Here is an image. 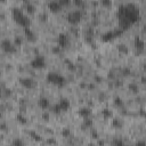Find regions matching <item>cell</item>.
Segmentation results:
<instances>
[{"mask_svg":"<svg viewBox=\"0 0 146 146\" xmlns=\"http://www.w3.org/2000/svg\"><path fill=\"white\" fill-rule=\"evenodd\" d=\"M116 17L119 22V27L122 29L123 31H127L135 23L139 21V17H140L139 8L133 3L123 5L117 9Z\"/></svg>","mask_w":146,"mask_h":146,"instance_id":"obj_1","label":"cell"},{"mask_svg":"<svg viewBox=\"0 0 146 146\" xmlns=\"http://www.w3.org/2000/svg\"><path fill=\"white\" fill-rule=\"evenodd\" d=\"M11 16H13V19L15 21V23L18 24L19 26H22L23 29L24 27H30L31 19L23 13L22 9H19V8H13L11 9Z\"/></svg>","mask_w":146,"mask_h":146,"instance_id":"obj_2","label":"cell"},{"mask_svg":"<svg viewBox=\"0 0 146 146\" xmlns=\"http://www.w3.org/2000/svg\"><path fill=\"white\" fill-rule=\"evenodd\" d=\"M46 80H47L48 83H50L52 86H56V87H59V88L64 87L65 83H66L65 78L62 74L57 73V72H49L46 76Z\"/></svg>","mask_w":146,"mask_h":146,"instance_id":"obj_3","label":"cell"},{"mask_svg":"<svg viewBox=\"0 0 146 146\" xmlns=\"http://www.w3.org/2000/svg\"><path fill=\"white\" fill-rule=\"evenodd\" d=\"M123 32H124V31H123L122 29H120V27H117V29H115V30H113V31H107L106 33L103 34L102 40H103L104 42H111V41H113L114 39L119 38Z\"/></svg>","mask_w":146,"mask_h":146,"instance_id":"obj_4","label":"cell"},{"mask_svg":"<svg viewBox=\"0 0 146 146\" xmlns=\"http://www.w3.org/2000/svg\"><path fill=\"white\" fill-rule=\"evenodd\" d=\"M82 19V11L81 10H72L67 14V22L71 25H76Z\"/></svg>","mask_w":146,"mask_h":146,"instance_id":"obj_5","label":"cell"},{"mask_svg":"<svg viewBox=\"0 0 146 146\" xmlns=\"http://www.w3.org/2000/svg\"><path fill=\"white\" fill-rule=\"evenodd\" d=\"M16 47H17V46H16L14 42H11L9 39H3V40L1 41V49H2V51L6 52V54H9V55L15 54L16 50H17Z\"/></svg>","mask_w":146,"mask_h":146,"instance_id":"obj_6","label":"cell"},{"mask_svg":"<svg viewBox=\"0 0 146 146\" xmlns=\"http://www.w3.org/2000/svg\"><path fill=\"white\" fill-rule=\"evenodd\" d=\"M30 65L32 68L34 70H42L44 66H46V58L44 56L42 55H36L31 62H30Z\"/></svg>","mask_w":146,"mask_h":146,"instance_id":"obj_7","label":"cell"},{"mask_svg":"<svg viewBox=\"0 0 146 146\" xmlns=\"http://www.w3.org/2000/svg\"><path fill=\"white\" fill-rule=\"evenodd\" d=\"M70 36L67 33H59L58 36H57V43H58V47L62 48V49H65L70 46Z\"/></svg>","mask_w":146,"mask_h":146,"instance_id":"obj_8","label":"cell"},{"mask_svg":"<svg viewBox=\"0 0 146 146\" xmlns=\"http://www.w3.org/2000/svg\"><path fill=\"white\" fill-rule=\"evenodd\" d=\"M62 5L59 3V1L58 0H51V1H49L48 2V9L51 11V13H54V14H57V13H59L60 10H62Z\"/></svg>","mask_w":146,"mask_h":146,"instance_id":"obj_9","label":"cell"},{"mask_svg":"<svg viewBox=\"0 0 146 146\" xmlns=\"http://www.w3.org/2000/svg\"><path fill=\"white\" fill-rule=\"evenodd\" d=\"M19 83L25 89H32L35 86V82L31 78H22V79H19Z\"/></svg>","mask_w":146,"mask_h":146,"instance_id":"obj_10","label":"cell"},{"mask_svg":"<svg viewBox=\"0 0 146 146\" xmlns=\"http://www.w3.org/2000/svg\"><path fill=\"white\" fill-rule=\"evenodd\" d=\"M133 46H135V49L137 50V52H141V51H144V46H145V43H144V40L140 38V36H136L135 39H133Z\"/></svg>","mask_w":146,"mask_h":146,"instance_id":"obj_11","label":"cell"},{"mask_svg":"<svg viewBox=\"0 0 146 146\" xmlns=\"http://www.w3.org/2000/svg\"><path fill=\"white\" fill-rule=\"evenodd\" d=\"M24 34H25V36H26V39H27V41L33 42V41H35V39H36V36H35L34 32H33L30 27H24Z\"/></svg>","mask_w":146,"mask_h":146,"instance_id":"obj_12","label":"cell"},{"mask_svg":"<svg viewBox=\"0 0 146 146\" xmlns=\"http://www.w3.org/2000/svg\"><path fill=\"white\" fill-rule=\"evenodd\" d=\"M38 105L40 108L42 110H47L49 106H50V103H49V99L47 97H40L39 100H38Z\"/></svg>","mask_w":146,"mask_h":146,"instance_id":"obj_13","label":"cell"},{"mask_svg":"<svg viewBox=\"0 0 146 146\" xmlns=\"http://www.w3.org/2000/svg\"><path fill=\"white\" fill-rule=\"evenodd\" d=\"M79 115L82 117V119H86V117H90L91 116V110L89 107H81L79 110Z\"/></svg>","mask_w":146,"mask_h":146,"instance_id":"obj_14","label":"cell"},{"mask_svg":"<svg viewBox=\"0 0 146 146\" xmlns=\"http://www.w3.org/2000/svg\"><path fill=\"white\" fill-rule=\"evenodd\" d=\"M59 106H60V108H62V111L63 112H66V111H68V108H70V106H71V104H70V100L67 99V98H62L60 100H59Z\"/></svg>","mask_w":146,"mask_h":146,"instance_id":"obj_15","label":"cell"},{"mask_svg":"<svg viewBox=\"0 0 146 146\" xmlns=\"http://www.w3.org/2000/svg\"><path fill=\"white\" fill-rule=\"evenodd\" d=\"M81 127H82L83 129H88V128H91V127H92V120H91L90 117H86V119H83Z\"/></svg>","mask_w":146,"mask_h":146,"instance_id":"obj_16","label":"cell"},{"mask_svg":"<svg viewBox=\"0 0 146 146\" xmlns=\"http://www.w3.org/2000/svg\"><path fill=\"white\" fill-rule=\"evenodd\" d=\"M102 116L107 120V119H111V117L113 116V113H112V111H110L108 108H104V110L102 111Z\"/></svg>","mask_w":146,"mask_h":146,"instance_id":"obj_17","label":"cell"},{"mask_svg":"<svg viewBox=\"0 0 146 146\" xmlns=\"http://www.w3.org/2000/svg\"><path fill=\"white\" fill-rule=\"evenodd\" d=\"M51 112H52L54 114H56V115H59L60 113H63V111H62L59 104H55V105L51 107Z\"/></svg>","mask_w":146,"mask_h":146,"instance_id":"obj_18","label":"cell"},{"mask_svg":"<svg viewBox=\"0 0 146 146\" xmlns=\"http://www.w3.org/2000/svg\"><path fill=\"white\" fill-rule=\"evenodd\" d=\"M24 8H25V10H26L29 14H33V13H34V6H33L32 3H30L29 1H27V2H25Z\"/></svg>","mask_w":146,"mask_h":146,"instance_id":"obj_19","label":"cell"},{"mask_svg":"<svg viewBox=\"0 0 146 146\" xmlns=\"http://www.w3.org/2000/svg\"><path fill=\"white\" fill-rule=\"evenodd\" d=\"M112 125H113L115 129H121V128H122V122H121L119 119H113Z\"/></svg>","mask_w":146,"mask_h":146,"instance_id":"obj_20","label":"cell"},{"mask_svg":"<svg viewBox=\"0 0 146 146\" xmlns=\"http://www.w3.org/2000/svg\"><path fill=\"white\" fill-rule=\"evenodd\" d=\"M16 120H17V122L21 123V124H26V123H27V120H26L22 114H17V115H16Z\"/></svg>","mask_w":146,"mask_h":146,"instance_id":"obj_21","label":"cell"},{"mask_svg":"<svg viewBox=\"0 0 146 146\" xmlns=\"http://www.w3.org/2000/svg\"><path fill=\"white\" fill-rule=\"evenodd\" d=\"M30 136H31V138H32L33 140H35V141H41V140H42V138L40 137V135H38V133L34 132V131H30Z\"/></svg>","mask_w":146,"mask_h":146,"instance_id":"obj_22","label":"cell"},{"mask_svg":"<svg viewBox=\"0 0 146 146\" xmlns=\"http://www.w3.org/2000/svg\"><path fill=\"white\" fill-rule=\"evenodd\" d=\"M128 88H129V90L131 92H138V90H139V88H138V86L136 83H129Z\"/></svg>","mask_w":146,"mask_h":146,"instance_id":"obj_23","label":"cell"},{"mask_svg":"<svg viewBox=\"0 0 146 146\" xmlns=\"http://www.w3.org/2000/svg\"><path fill=\"white\" fill-rule=\"evenodd\" d=\"M11 145H13V146H23V145H24V141H23L21 138H15V139L11 141Z\"/></svg>","mask_w":146,"mask_h":146,"instance_id":"obj_24","label":"cell"},{"mask_svg":"<svg viewBox=\"0 0 146 146\" xmlns=\"http://www.w3.org/2000/svg\"><path fill=\"white\" fill-rule=\"evenodd\" d=\"M62 136L65 137V138H68V137L71 136V130H70L68 128H64V129L62 130Z\"/></svg>","mask_w":146,"mask_h":146,"instance_id":"obj_25","label":"cell"},{"mask_svg":"<svg viewBox=\"0 0 146 146\" xmlns=\"http://www.w3.org/2000/svg\"><path fill=\"white\" fill-rule=\"evenodd\" d=\"M73 3L78 7V8H83L84 7V1L83 0H72Z\"/></svg>","mask_w":146,"mask_h":146,"instance_id":"obj_26","label":"cell"},{"mask_svg":"<svg viewBox=\"0 0 146 146\" xmlns=\"http://www.w3.org/2000/svg\"><path fill=\"white\" fill-rule=\"evenodd\" d=\"M114 104H115V106L122 107V106H123V100H122L120 97H115V99H114Z\"/></svg>","mask_w":146,"mask_h":146,"instance_id":"obj_27","label":"cell"},{"mask_svg":"<svg viewBox=\"0 0 146 146\" xmlns=\"http://www.w3.org/2000/svg\"><path fill=\"white\" fill-rule=\"evenodd\" d=\"M100 3H102V6L110 8L112 6V0H100Z\"/></svg>","mask_w":146,"mask_h":146,"instance_id":"obj_28","label":"cell"},{"mask_svg":"<svg viewBox=\"0 0 146 146\" xmlns=\"http://www.w3.org/2000/svg\"><path fill=\"white\" fill-rule=\"evenodd\" d=\"M59 1V3L62 5V7H68L73 1L72 0H58Z\"/></svg>","mask_w":146,"mask_h":146,"instance_id":"obj_29","label":"cell"},{"mask_svg":"<svg viewBox=\"0 0 146 146\" xmlns=\"http://www.w3.org/2000/svg\"><path fill=\"white\" fill-rule=\"evenodd\" d=\"M117 50H119L120 52H123V54H127V52H128V48H127L124 44H119V46H117Z\"/></svg>","mask_w":146,"mask_h":146,"instance_id":"obj_30","label":"cell"},{"mask_svg":"<svg viewBox=\"0 0 146 146\" xmlns=\"http://www.w3.org/2000/svg\"><path fill=\"white\" fill-rule=\"evenodd\" d=\"M112 144H113V145H117V146H119V145H123V144H124V141H123L121 138H115V139H113V140H112Z\"/></svg>","mask_w":146,"mask_h":146,"instance_id":"obj_31","label":"cell"},{"mask_svg":"<svg viewBox=\"0 0 146 146\" xmlns=\"http://www.w3.org/2000/svg\"><path fill=\"white\" fill-rule=\"evenodd\" d=\"M21 43H22V41H21V39H16V40H15V44H16V46H19Z\"/></svg>","mask_w":146,"mask_h":146,"instance_id":"obj_32","label":"cell"},{"mask_svg":"<svg viewBox=\"0 0 146 146\" xmlns=\"http://www.w3.org/2000/svg\"><path fill=\"white\" fill-rule=\"evenodd\" d=\"M91 133H92V136H94V138H97V132H96L95 130H92V131H91Z\"/></svg>","mask_w":146,"mask_h":146,"instance_id":"obj_33","label":"cell"},{"mask_svg":"<svg viewBox=\"0 0 146 146\" xmlns=\"http://www.w3.org/2000/svg\"><path fill=\"white\" fill-rule=\"evenodd\" d=\"M136 144H137V145H145V144H146V141H137Z\"/></svg>","mask_w":146,"mask_h":146,"instance_id":"obj_34","label":"cell"},{"mask_svg":"<svg viewBox=\"0 0 146 146\" xmlns=\"http://www.w3.org/2000/svg\"><path fill=\"white\" fill-rule=\"evenodd\" d=\"M1 129H2V130H5V129H6V125H5V123H2V124H1Z\"/></svg>","mask_w":146,"mask_h":146,"instance_id":"obj_35","label":"cell"},{"mask_svg":"<svg viewBox=\"0 0 146 146\" xmlns=\"http://www.w3.org/2000/svg\"><path fill=\"white\" fill-rule=\"evenodd\" d=\"M43 117H44V120H48V114H44Z\"/></svg>","mask_w":146,"mask_h":146,"instance_id":"obj_36","label":"cell"},{"mask_svg":"<svg viewBox=\"0 0 146 146\" xmlns=\"http://www.w3.org/2000/svg\"><path fill=\"white\" fill-rule=\"evenodd\" d=\"M144 33H145V34H146V25H145V26H144Z\"/></svg>","mask_w":146,"mask_h":146,"instance_id":"obj_37","label":"cell"},{"mask_svg":"<svg viewBox=\"0 0 146 146\" xmlns=\"http://www.w3.org/2000/svg\"><path fill=\"white\" fill-rule=\"evenodd\" d=\"M24 1H27V0H24Z\"/></svg>","mask_w":146,"mask_h":146,"instance_id":"obj_38","label":"cell"}]
</instances>
